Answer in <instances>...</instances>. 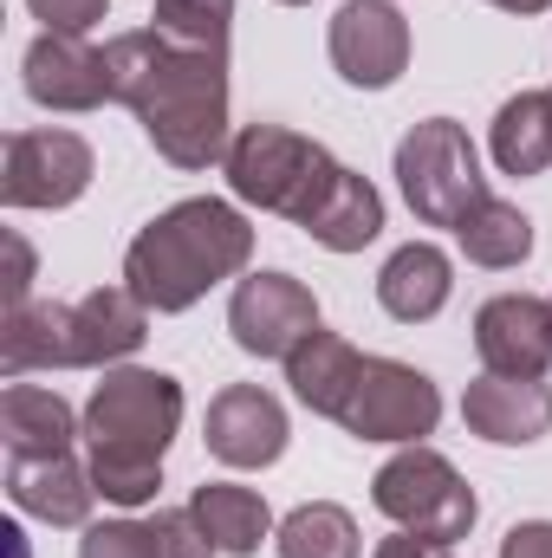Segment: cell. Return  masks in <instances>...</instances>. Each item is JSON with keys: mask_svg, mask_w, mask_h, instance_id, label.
<instances>
[{"mask_svg": "<svg viewBox=\"0 0 552 558\" xmlns=\"http://www.w3.org/2000/svg\"><path fill=\"white\" fill-rule=\"evenodd\" d=\"M111 98L131 105L149 149L169 169L228 162V52H182L156 26L118 33L105 46Z\"/></svg>", "mask_w": 552, "mask_h": 558, "instance_id": "1", "label": "cell"}, {"mask_svg": "<svg viewBox=\"0 0 552 558\" xmlns=\"http://www.w3.org/2000/svg\"><path fill=\"white\" fill-rule=\"evenodd\" d=\"M248 260H254L248 215L235 202L189 195V202L163 208L156 221L137 228V241L124 247V286L156 318H176L195 299H208V286L248 274Z\"/></svg>", "mask_w": 552, "mask_h": 558, "instance_id": "2", "label": "cell"}, {"mask_svg": "<svg viewBox=\"0 0 552 558\" xmlns=\"http://www.w3.org/2000/svg\"><path fill=\"white\" fill-rule=\"evenodd\" d=\"M182 428V384L169 371L118 364L85 403V448L92 487L111 507H149L163 487V454Z\"/></svg>", "mask_w": 552, "mask_h": 558, "instance_id": "3", "label": "cell"}, {"mask_svg": "<svg viewBox=\"0 0 552 558\" xmlns=\"http://www.w3.org/2000/svg\"><path fill=\"white\" fill-rule=\"evenodd\" d=\"M221 169H228L235 202H248V208H261V215H279V221L305 228L345 162H338L319 137H299V131H286V124H248V131H235Z\"/></svg>", "mask_w": 552, "mask_h": 558, "instance_id": "4", "label": "cell"}, {"mask_svg": "<svg viewBox=\"0 0 552 558\" xmlns=\"http://www.w3.org/2000/svg\"><path fill=\"white\" fill-rule=\"evenodd\" d=\"M371 507H377L391 526H404V533H416V539H435V546L468 539L475 520H481L475 487H468L461 468H455L448 454H435L429 441L397 448V454L377 468V481H371Z\"/></svg>", "mask_w": 552, "mask_h": 558, "instance_id": "5", "label": "cell"}, {"mask_svg": "<svg viewBox=\"0 0 552 558\" xmlns=\"http://www.w3.org/2000/svg\"><path fill=\"white\" fill-rule=\"evenodd\" d=\"M397 189L422 228H461V215L488 195L481 156L455 118H422L397 143Z\"/></svg>", "mask_w": 552, "mask_h": 558, "instance_id": "6", "label": "cell"}, {"mask_svg": "<svg viewBox=\"0 0 552 558\" xmlns=\"http://www.w3.org/2000/svg\"><path fill=\"white\" fill-rule=\"evenodd\" d=\"M435 422H442V390L416 364L364 357V377H358L338 428L358 435V441H397V448H410L422 435H435Z\"/></svg>", "mask_w": 552, "mask_h": 558, "instance_id": "7", "label": "cell"}, {"mask_svg": "<svg viewBox=\"0 0 552 558\" xmlns=\"http://www.w3.org/2000/svg\"><path fill=\"white\" fill-rule=\"evenodd\" d=\"M98 175V156L79 131H13L0 162L7 208H72Z\"/></svg>", "mask_w": 552, "mask_h": 558, "instance_id": "8", "label": "cell"}, {"mask_svg": "<svg viewBox=\"0 0 552 558\" xmlns=\"http://www.w3.org/2000/svg\"><path fill=\"white\" fill-rule=\"evenodd\" d=\"M228 331L248 357H292L319 331V299L292 274H248L228 299Z\"/></svg>", "mask_w": 552, "mask_h": 558, "instance_id": "9", "label": "cell"}, {"mask_svg": "<svg viewBox=\"0 0 552 558\" xmlns=\"http://www.w3.org/2000/svg\"><path fill=\"white\" fill-rule=\"evenodd\" d=\"M332 65L358 92H391L410 72V20L397 0H345L332 13Z\"/></svg>", "mask_w": 552, "mask_h": 558, "instance_id": "10", "label": "cell"}, {"mask_svg": "<svg viewBox=\"0 0 552 558\" xmlns=\"http://www.w3.org/2000/svg\"><path fill=\"white\" fill-rule=\"evenodd\" d=\"M149 338V305L131 286H92L65 305V371H118Z\"/></svg>", "mask_w": 552, "mask_h": 558, "instance_id": "11", "label": "cell"}, {"mask_svg": "<svg viewBox=\"0 0 552 558\" xmlns=\"http://www.w3.org/2000/svg\"><path fill=\"white\" fill-rule=\"evenodd\" d=\"M286 410H279L274 390H261V384H228L215 403H208V416H202V441H208V454L221 461V468H274L279 454H286Z\"/></svg>", "mask_w": 552, "mask_h": 558, "instance_id": "12", "label": "cell"}, {"mask_svg": "<svg viewBox=\"0 0 552 558\" xmlns=\"http://www.w3.org/2000/svg\"><path fill=\"white\" fill-rule=\"evenodd\" d=\"M475 351L488 377H547L552 364V312L533 292H494L475 312Z\"/></svg>", "mask_w": 552, "mask_h": 558, "instance_id": "13", "label": "cell"}, {"mask_svg": "<svg viewBox=\"0 0 552 558\" xmlns=\"http://www.w3.org/2000/svg\"><path fill=\"white\" fill-rule=\"evenodd\" d=\"M26 98L39 111H98L111 98V65L79 33H39L26 46Z\"/></svg>", "mask_w": 552, "mask_h": 558, "instance_id": "14", "label": "cell"}, {"mask_svg": "<svg viewBox=\"0 0 552 558\" xmlns=\"http://www.w3.org/2000/svg\"><path fill=\"white\" fill-rule=\"evenodd\" d=\"M461 422L494 441V448H527L552 435V390L547 377H475L468 397H461Z\"/></svg>", "mask_w": 552, "mask_h": 558, "instance_id": "15", "label": "cell"}, {"mask_svg": "<svg viewBox=\"0 0 552 558\" xmlns=\"http://www.w3.org/2000/svg\"><path fill=\"white\" fill-rule=\"evenodd\" d=\"M85 435V422L72 416V403L46 384H7L0 390V441L7 461H46V454H72V441Z\"/></svg>", "mask_w": 552, "mask_h": 558, "instance_id": "16", "label": "cell"}, {"mask_svg": "<svg viewBox=\"0 0 552 558\" xmlns=\"http://www.w3.org/2000/svg\"><path fill=\"white\" fill-rule=\"evenodd\" d=\"M7 494L20 513L46 520V526H85L98 507L92 468H79L72 454H46V461H7Z\"/></svg>", "mask_w": 552, "mask_h": 558, "instance_id": "17", "label": "cell"}, {"mask_svg": "<svg viewBox=\"0 0 552 558\" xmlns=\"http://www.w3.org/2000/svg\"><path fill=\"white\" fill-rule=\"evenodd\" d=\"M455 292V260L435 247V241H410L384 260L377 274V305L397 318V325H429Z\"/></svg>", "mask_w": 552, "mask_h": 558, "instance_id": "18", "label": "cell"}, {"mask_svg": "<svg viewBox=\"0 0 552 558\" xmlns=\"http://www.w3.org/2000/svg\"><path fill=\"white\" fill-rule=\"evenodd\" d=\"M358 377H364V351H358L351 338H338V331H312V338L286 357V384H292V397H299L312 416H332V422L345 416Z\"/></svg>", "mask_w": 552, "mask_h": 558, "instance_id": "19", "label": "cell"}, {"mask_svg": "<svg viewBox=\"0 0 552 558\" xmlns=\"http://www.w3.org/2000/svg\"><path fill=\"white\" fill-rule=\"evenodd\" d=\"M305 234H312L325 254H364V247L384 234V195H377L358 169H338L332 189H325V202L312 208Z\"/></svg>", "mask_w": 552, "mask_h": 558, "instance_id": "20", "label": "cell"}, {"mask_svg": "<svg viewBox=\"0 0 552 558\" xmlns=\"http://www.w3.org/2000/svg\"><path fill=\"white\" fill-rule=\"evenodd\" d=\"M189 513L202 520V533L215 539V553H228V558H254L261 539L279 533L274 513H267V500H261L254 487H235V481L195 487V494H189Z\"/></svg>", "mask_w": 552, "mask_h": 558, "instance_id": "21", "label": "cell"}, {"mask_svg": "<svg viewBox=\"0 0 552 558\" xmlns=\"http://www.w3.org/2000/svg\"><path fill=\"white\" fill-rule=\"evenodd\" d=\"M488 149H494V169L501 175H547L552 169V92H514L501 111H494V131H488Z\"/></svg>", "mask_w": 552, "mask_h": 558, "instance_id": "22", "label": "cell"}, {"mask_svg": "<svg viewBox=\"0 0 552 558\" xmlns=\"http://www.w3.org/2000/svg\"><path fill=\"white\" fill-rule=\"evenodd\" d=\"M455 241H461L468 267L507 274V267H520V260L533 254V221H527V215H520L514 202H501V195H481V202H475V208L461 215Z\"/></svg>", "mask_w": 552, "mask_h": 558, "instance_id": "23", "label": "cell"}, {"mask_svg": "<svg viewBox=\"0 0 552 558\" xmlns=\"http://www.w3.org/2000/svg\"><path fill=\"white\" fill-rule=\"evenodd\" d=\"M0 364L7 377L26 371H65V305L59 299H26L0 318Z\"/></svg>", "mask_w": 552, "mask_h": 558, "instance_id": "24", "label": "cell"}, {"mask_svg": "<svg viewBox=\"0 0 552 558\" xmlns=\"http://www.w3.org/2000/svg\"><path fill=\"white\" fill-rule=\"evenodd\" d=\"M279 558H358L364 539H358V520L338 507V500H305L279 520L274 533Z\"/></svg>", "mask_w": 552, "mask_h": 558, "instance_id": "25", "label": "cell"}, {"mask_svg": "<svg viewBox=\"0 0 552 558\" xmlns=\"http://www.w3.org/2000/svg\"><path fill=\"white\" fill-rule=\"evenodd\" d=\"M149 26L182 46V52H228L235 33V0H156Z\"/></svg>", "mask_w": 552, "mask_h": 558, "instance_id": "26", "label": "cell"}, {"mask_svg": "<svg viewBox=\"0 0 552 558\" xmlns=\"http://www.w3.org/2000/svg\"><path fill=\"white\" fill-rule=\"evenodd\" d=\"M79 558H163V553H156L149 520H98V526H85Z\"/></svg>", "mask_w": 552, "mask_h": 558, "instance_id": "27", "label": "cell"}, {"mask_svg": "<svg viewBox=\"0 0 552 558\" xmlns=\"http://www.w3.org/2000/svg\"><path fill=\"white\" fill-rule=\"evenodd\" d=\"M149 526H156V553L163 558H215V539L202 533V520H195L189 507H169V513H156Z\"/></svg>", "mask_w": 552, "mask_h": 558, "instance_id": "28", "label": "cell"}, {"mask_svg": "<svg viewBox=\"0 0 552 558\" xmlns=\"http://www.w3.org/2000/svg\"><path fill=\"white\" fill-rule=\"evenodd\" d=\"M33 7V20H46V33H92L105 13H111V0H26Z\"/></svg>", "mask_w": 552, "mask_h": 558, "instance_id": "29", "label": "cell"}, {"mask_svg": "<svg viewBox=\"0 0 552 558\" xmlns=\"http://www.w3.org/2000/svg\"><path fill=\"white\" fill-rule=\"evenodd\" d=\"M501 558H552V520H520V526H507Z\"/></svg>", "mask_w": 552, "mask_h": 558, "instance_id": "30", "label": "cell"}, {"mask_svg": "<svg viewBox=\"0 0 552 558\" xmlns=\"http://www.w3.org/2000/svg\"><path fill=\"white\" fill-rule=\"evenodd\" d=\"M7 260H13V267H7V312H13V305L33 299V247H26L20 234H7Z\"/></svg>", "mask_w": 552, "mask_h": 558, "instance_id": "31", "label": "cell"}, {"mask_svg": "<svg viewBox=\"0 0 552 558\" xmlns=\"http://www.w3.org/2000/svg\"><path fill=\"white\" fill-rule=\"evenodd\" d=\"M371 558H455V546H435V539H416V533H404V526H397V533H391V539H384V546H377Z\"/></svg>", "mask_w": 552, "mask_h": 558, "instance_id": "32", "label": "cell"}, {"mask_svg": "<svg viewBox=\"0 0 552 558\" xmlns=\"http://www.w3.org/2000/svg\"><path fill=\"white\" fill-rule=\"evenodd\" d=\"M488 7H501V13H547L552 0H488Z\"/></svg>", "mask_w": 552, "mask_h": 558, "instance_id": "33", "label": "cell"}, {"mask_svg": "<svg viewBox=\"0 0 552 558\" xmlns=\"http://www.w3.org/2000/svg\"><path fill=\"white\" fill-rule=\"evenodd\" d=\"M279 7H312V0H279Z\"/></svg>", "mask_w": 552, "mask_h": 558, "instance_id": "34", "label": "cell"}, {"mask_svg": "<svg viewBox=\"0 0 552 558\" xmlns=\"http://www.w3.org/2000/svg\"><path fill=\"white\" fill-rule=\"evenodd\" d=\"M547 312H552V299H547Z\"/></svg>", "mask_w": 552, "mask_h": 558, "instance_id": "35", "label": "cell"}, {"mask_svg": "<svg viewBox=\"0 0 552 558\" xmlns=\"http://www.w3.org/2000/svg\"><path fill=\"white\" fill-rule=\"evenodd\" d=\"M547 92H552V85H547Z\"/></svg>", "mask_w": 552, "mask_h": 558, "instance_id": "36", "label": "cell"}]
</instances>
